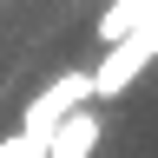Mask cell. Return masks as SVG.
I'll use <instances>...</instances> for the list:
<instances>
[{"mask_svg": "<svg viewBox=\"0 0 158 158\" xmlns=\"http://www.w3.org/2000/svg\"><path fill=\"white\" fill-rule=\"evenodd\" d=\"M0 158H40V145H33V138H20V132H13L7 145H0Z\"/></svg>", "mask_w": 158, "mask_h": 158, "instance_id": "obj_5", "label": "cell"}, {"mask_svg": "<svg viewBox=\"0 0 158 158\" xmlns=\"http://www.w3.org/2000/svg\"><path fill=\"white\" fill-rule=\"evenodd\" d=\"M99 138H106V125H99L92 106H79L73 118H59V125L46 132V145H40V158H92Z\"/></svg>", "mask_w": 158, "mask_h": 158, "instance_id": "obj_3", "label": "cell"}, {"mask_svg": "<svg viewBox=\"0 0 158 158\" xmlns=\"http://www.w3.org/2000/svg\"><path fill=\"white\" fill-rule=\"evenodd\" d=\"M152 7H158V0H112V7H106V20H99V40H106V46H118V40H125V33H132Z\"/></svg>", "mask_w": 158, "mask_h": 158, "instance_id": "obj_4", "label": "cell"}, {"mask_svg": "<svg viewBox=\"0 0 158 158\" xmlns=\"http://www.w3.org/2000/svg\"><path fill=\"white\" fill-rule=\"evenodd\" d=\"M152 59H158V7L138 20L118 46H106V59L92 66V99H125V86L152 66Z\"/></svg>", "mask_w": 158, "mask_h": 158, "instance_id": "obj_1", "label": "cell"}, {"mask_svg": "<svg viewBox=\"0 0 158 158\" xmlns=\"http://www.w3.org/2000/svg\"><path fill=\"white\" fill-rule=\"evenodd\" d=\"M79 106H92V73H59L46 92L33 99L27 112H20V138H33V145H46V132L59 118H73Z\"/></svg>", "mask_w": 158, "mask_h": 158, "instance_id": "obj_2", "label": "cell"}]
</instances>
